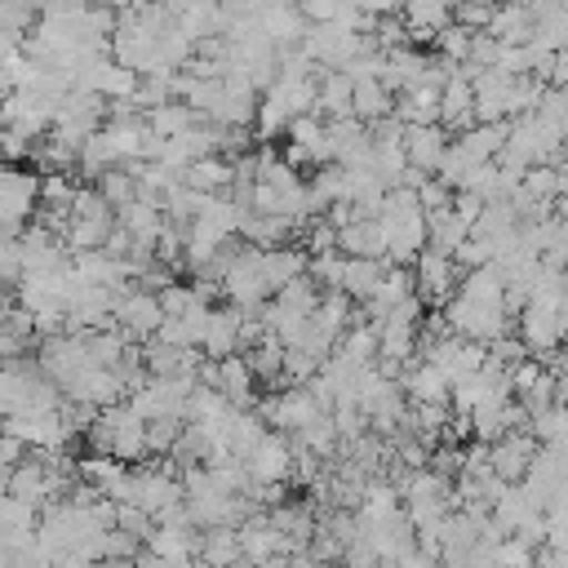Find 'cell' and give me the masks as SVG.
Returning a JSON list of instances; mask_svg holds the SVG:
<instances>
[{
    "label": "cell",
    "instance_id": "cell-19",
    "mask_svg": "<svg viewBox=\"0 0 568 568\" xmlns=\"http://www.w3.org/2000/svg\"><path fill=\"white\" fill-rule=\"evenodd\" d=\"M142 124H146L155 138H178L182 129L195 124V111H191L186 102H160V106L142 111Z\"/></svg>",
    "mask_w": 568,
    "mask_h": 568
},
{
    "label": "cell",
    "instance_id": "cell-30",
    "mask_svg": "<svg viewBox=\"0 0 568 568\" xmlns=\"http://www.w3.org/2000/svg\"><path fill=\"white\" fill-rule=\"evenodd\" d=\"M528 568H532V564H528Z\"/></svg>",
    "mask_w": 568,
    "mask_h": 568
},
{
    "label": "cell",
    "instance_id": "cell-27",
    "mask_svg": "<svg viewBox=\"0 0 568 568\" xmlns=\"http://www.w3.org/2000/svg\"><path fill=\"white\" fill-rule=\"evenodd\" d=\"M532 568H568V550L564 546H537L532 550Z\"/></svg>",
    "mask_w": 568,
    "mask_h": 568
},
{
    "label": "cell",
    "instance_id": "cell-14",
    "mask_svg": "<svg viewBox=\"0 0 568 568\" xmlns=\"http://www.w3.org/2000/svg\"><path fill=\"white\" fill-rule=\"evenodd\" d=\"M390 115H395L399 124H435V120H439V89H435V84H417V89L395 93Z\"/></svg>",
    "mask_w": 568,
    "mask_h": 568
},
{
    "label": "cell",
    "instance_id": "cell-6",
    "mask_svg": "<svg viewBox=\"0 0 568 568\" xmlns=\"http://www.w3.org/2000/svg\"><path fill=\"white\" fill-rule=\"evenodd\" d=\"M49 124H53V106H49L44 98H36V93H27V89H9V93L0 98V129L18 133V138H27V142H40V138L49 133Z\"/></svg>",
    "mask_w": 568,
    "mask_h": 568
},
{
    "label": "cell",
    "instance_id": "cell-13",
    "mask_svg": "<svg viewBox=\"0 0 568 568\" xmlns=\"http://www.w3.org/2000/svg\"><path fill=\"white\" fill-rule=\"evenodd\" d=\"M195 564H204V568H244L240 532L235 528H200V537H195Z\"/></svg>",
    "mask_w": 568,
    "mask_h": 568
},
{
    "label": "cell",
    "instance_id": "cell-18",
    "mask_svg": "<svg viewBox=\"0 0 568 568\" xmlns=\"http://www.w3.org/2000/svg\"><path fill=\"white\" fill-rule=\"evenodd\" d=\"M382 257H346L342 262V280H337V293H346L355 306L373 293V284H377V275H382Z\"/></svg>",
    "mask_w": 568,
    "mask_h": 568
},
{
    "label": "cell",
    "instance_id": "cell-23",
    "mask_svg": "<svg viewBox=\"0 0 568 568\" xmlns=\"http://www.w3.org/2000/svg\"><path fill=\"white\" fill-rule=\"evenodd\" d=\"M493 564L497 568H528L532 564V546H524L519 537H501L497 550H493Z\"/></svg>",
    "mask_w": 568,
    "mask_h": 568
},
{
    "label": "cell",
    "instance_id": "cell-24",
    "mask_svg": "<svg viewBox=\"0 0 568 568\" xmlns=\"http://www.w3.org/2000/svg\"><path fill=\"white\" fill-rule=\"evenodd\" d=\"M115 528L129 532V537H138V541H146V532H151L155 524H151V515H142L138 506H115Z\"/></svg>",
    "mask_w": 568,
    "mask_h": 568
},
{
    "label": "cell",
    "instance_id": "cell-17",
    "mask_svg": "<svg viewBox=\"0 0 568 568\" xmlns=\"http://www.w3.org/2000/svg\"><path fill=\"white\" fill-rule=\"evenodd\" d=\"M390 106H395V98L386 93V84H382V80H355V84H351V115H355L359 124L386 120V115H390Z\"/></svg>",
    "mask_w": 568,
    "mask_h": 568
},
{
    "label": "cell",
    "instance_id": "cell-10",
    "mask_svg": "<svg viewBox=\"0 0 568 568\" xmlns=\"http://www.w3.org/2000/svg\"><path fill=\"white\" fill-rule=\"evenodd\" d=\"M200 355L204 359H226V355H240V311L235 306H213L209 311V324H204V337H200Z\"/></svg>",
    "mask_w": 568,
    "mask_h": 568
},
{
    "label": "cell",
    "instance_id": "cell-7",
    "mask_svg": "<svg viewBox=\"0 0 568 568\" xmlns=\"http://www.w3.org/2000/svg\"><path fill=\"white\" fill-rule=\"evenodd\" d=\"M532 453H537V439L528 430H506L501 439L488 444V470L501 484H519L524 470H528V462H532Z\"/></svg>",
    "mask_w": 568,
    "mask_h": 568
},
{
    "label": "cell",
    "instance_id": "cell-15",
    "mask_svg": "<svg viewBox=\"0 0 568 568\" xmlns=\"http://www.w3.org/2000/svg\"><path fill=\"white\" fill-rule=\"evenodd\" d=\"M226 182H231V160H222V155H200L182 169V186H191L200 195H222Z\"/></svg>",
    "mask_w": 568,
    "mask_h": 568
},
{
    "label": "cell",
    "instance_id": "cell-9",
    "mask_svg": "<svg viewBox=\"0 0 568 568\" xmlns=\"http://www.w3.org/2000/svg\"><path fill=\"white\" fill-rule=\"evenodd\" d=\"M399 146H404L408 169L430 178V173H435V164H439V155H444V146H448V133H444L439 124H404Z\"/></svg>",
    "mask_w": 568,
    "mask_h": 568
},
{
    "label": "cell",
    "instance_id": "cell-26",
    "mask_svg": "<svg viewBox=\"0 0 568 568\" xmlns=\"http://www.w3.org/2000/svg\"><path fill=\"white\" fill-rule=\"evenodd\" d=\"M351 4H355V13H364V18H373V22H377V18L399 13V4H404V0H351Z\"/></svg>",
    "mask_w": 568,
    "mask_h": 568
},
{
    "label": "cell",
    "instance_id": "cell-3",
    "mask_svg": "<svg viewBox=\"0 0 568 568\" xmlns=\"http://www.w3.org/2000/svg\"><path fill=\"white\" fill-rule=\"evenodd\" d=\"M408 271H413V297H417L422 306H435V311L453 297V288H457V280H462L457 262L444 257V253H435V248H422Z\"/></svg>",
    "mask_w": 568,
    "mask_h": 568
},
{
    "label": "cell",
    "instance_id": "cell-25",
    "mask_svg": "<svg viewBox=\"0 0 568 568\" xmlns=\"http://www.w3.org/2000/svg\"><path fill=\"white\" fill-rule=\"evenodd\" d=\"M22 280V266H18V240L13 235H0V288L18 284Z\"/></svg>",
    "mask_w": 568,
    "mask_h": 568
},
{
    "label": "cell",
    "instance_id": "cell-21",
    "mask_svg": "<svg viewBox=\"0 0 568 568\" xmlns=\"http://www.w3.org/2000/svg\"><path fill=\"white\" fill-rule=\"evenodd\" d=\"M524 430L537 439V444H564V404H550L541 413H532L524 422Z\"/></svg>",
    "mask_w": 568,
    "mask_h": 568
},
{
    "label": "cell",
    "instance_id": "cell-20",
    "mask_svg": "<svg viewBox=\"0 0 568 568\" xmlns=\"http://www.w3.org/2000/svg\"><path fill=\"white\" fill-rule=\"evenodd\" d=\"M98 195H102V204L115 213V209H124V204H133L138 200V186H133V178L124 173V169H106L102 178H93L89 182Z\"/></svg>",
    "mask_w": 568,
    "mask_h": 568
},
{
    "label": "cell",
    "instance_id": "cell-16",
    "mask_svg": "<svg viewBox=\"0 0 568 568\" xmlns=\"http://www.w3.org/2000/svg\"><path fill=\"white\" fill-rule=\"evenodd\" d=\"M342 257H382V231H377V217H355L337 231V244H333Z\"/></svg>",
    "mask_w": 568,
    "mask_h": 568
},
{
    "label": "cell",
    "instance_id": "cell-8",
    "mask_svg": "<svg viewBox=\"0 0 568 568\" xmlns=\"http://www.w3.org/2000/svg\"><path fill=\"white\" fill-rule=\"evenodd\" d=\"M364 541H368V550L377 555V559H404L413 546H417V537H413V524H408V515L404 510H390L386 519H373V524H364Z\"/></svg>",
    "mask_w": 568,
    "mask_h": 568
},
{
    "label": "cell",
    "instance_id": "cell-12",
    "mask_svg": "<svg viewBox=\"0 0 568 568\" xmlns=\"http://www.w3.org/2000/svg\"><path fill=\"white\" fill-rule=\"evenodd\" d=\"M257 262H262V280H266V293L275 297L288 280L306 275V248L302 244H280V248H257Z\"/></svg>",
    "mask_w": 568,
    "mask_h": 568
},
{
    "label": "cell",
    "instance_id": "cell-29",
    "mask_svg": "<svg viewBox=\"0 0 568 568\" xmlns=\"http://www.w3.org/2000/svg\"><path fill=\"white\" fill-rule=\"evenodd\" d=\"M93 568H133V559H102V564H93Z\"/></svg>",
    "mask_w": 568,
    "mask_h": 568
},
{
    "label": "cell",
    "instance_id": "cell-1",
    "mask_svg": "<svg viewBox=\"0 0 568 568\" xmlns=\"http://www.w3.org/2000/svg\"><path fill=\"white\" fill-rule=\"evenodd\" d=\"M142 430H146V422L120 399V404L93 413L84 439H89V453H106L124 466H138V462H146V435Z\"/></svg>",
    "mask_w": 568,
    "mask_h": 568
},
{
    "label": "cell",
    "instance_id": "cell-28",
    "mask_svg": "<svg viewBox=\"0 0 568 568\" xmlns=\"http://www.w3.org/2000/svg\"><path fill=\"white\" fill-rule=\"evenodd\" d=\"M49 568H93V564H89L84 555H58V559H53Z\"/></svg>",
    "mask_w": 568,
    "mask_h": 568
},
{
    "label": "cell",
    "instance_id": "cell-5",
    "mask_svg": "<svg viewBox=\"0 0 568 568\" xmlns=\"http://www.w3.org/2000/svg\"><path fill=\"white\" fill-rule=\"evenodd\" d=\"M160 324H164V311H160L155 293L129 288V293H120L115 306H111V328H120L124 342H133V346H142L146 337H155Z\"/></svg>",
    "mask_w": 568,
    "mask_h": 568
},
{
    "label": "cell",
    "instance_id": "cell-2",
    "mask_svg": "<svg viewBox=\"0 0 568 568\" xmlns=\"http://www.w3.org/2000/svg\"><path fill=\"white\" fill-rule=\"evenodd\" d=\"M36 195H40V173H27L18 164L0 169V235H22V226L36 213Z\"/></svg>",
    "mask_w": 568,
    "mask_h": 568
},
{
    "label": "cell",
    "instance_id": "cell-4",
    "mask_svg": "<svg viewBox=\"0 0 568 568\" xmlns=\"http://www.w3.org/2000/svg\"><path fill=\"white\" fill-rule=\"evenodd\" d=\"M244 475H248V484H293V444H288V435H280V430H266L248 453H244Z\"/></svg>",
    "mask_w": 568,
    "mask_h": 568
},
{
    "label": "cell",
    "instance_id": "cell-11",
    "mask_svg": "<svg viewBox=\"0 0 568 568\" xmlns=\"http://www.w3.org/2000/svg\"><path fill=\"white\" fill-rule=\"evenodd\" d=\"M448 377L435 368V364H426V359H413V364H404V373H399V390H404V404H448Z\"/></svg>",
    "mask_w": 568,
    "mask_h": 568
},
{
    "label": "cell",
    "instance_id": "cell-22",
    "mask_svg": "<svg viewBox=\"0 0 568 568\" xmlns=\"http://www.w3.org/2000/svg\"><path fill=\"white\" fill-rule=\"evenodd\" d=\"M493 18V0H453V22L466 31H484Z\"/></svg>",
    "mask_w": 568,
    "mask_h": 568
}]
</instances>
